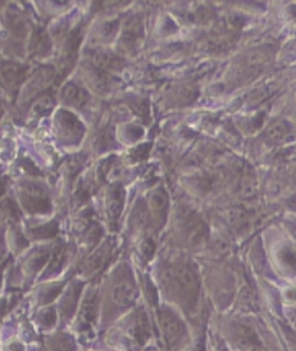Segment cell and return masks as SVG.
Instances as JSON below:
<instances>
[{"label": "cell", "instance_id": "6da1fadb", "mask_svg": "<svg viewBox=\"0 0 296 351\" xmlns=\"http://www.w3.org/2000/svg\"><path fill=\"white\" fill-rule=\"evenodd\" d=\"M169 279L173 288L181 295L186 304H195L199 292V280L190 265L178 263L171 267Z\"/></svg>", "mask_w": 296, "mask_h": 351}, {"label": "cell", "instance_id": "9a60e30c", "mask_svg": "<svg viewBox=\"0 0 296 351\" xmlns=\"http://www.w3.org/2000/svg\"><path fill=\"white\" fill-rule=\"evenodd\" d=\"M47 351H77V346L71 335L56 334L47 340Z\"/></svg>", "mask_w": 296, "mask_h": 351}, {"label": "cell", "instance_id": "ac0fdd59", "mask_svg": "<svg viewBox=\"0 0 296 351\" xmlns=\"http://www.w3.org/2000/svg\"><path fill=\"white\" fill-rule=\"evenodd\" d=\"M147 219H149V208H147L146 202L138 201L136 206L133 208V213L130 215V223L132 227L136 228V230H140L147 223Z\"/></svg>", "mask_w": 296, "mask_h": 351}, {"label": "cell", "instance_id": "7402d4cb", "mask_svg": "<svg viewBox=\"0 0 296 351\" xmlns=\"http://www.w3.org/2000/svg\"><path fill=\"white\" fill-rule=\"evenodd\" d=\"M57 322V313L53 308H45L44 311L39 314V324L44 328H52Z\"/></svg>", "mask_w": 296, "mask_h": 351}, {"label": "cell", "instance_id": "3957f363", "mask_svg": "<svg viewBox=\"0 0 296 351\" xmlns=\"http://www.w3.org/2000/svg\"><path fill=\"white\" fill-rule=\"evenodd\" d=\"M22 204L29 213H45L51 208L49 198L44 188L36 182H26L21 188Z\"/></svg>", "mask_w": 296, "mask_h": 351}, {"label": "cell", "instance_id": "e0dca14e", "mask_svg": "<svg viewBox=\"0 0 296 351\" xmlns=\"http://www.w3.org/2000/svg\"><path fill=\"white\" fill-rule=\"evenodd\" d=\"M22 77V69L16 64H6L0 69V83L6 88L15 87Z\"/></svg>", "mask_w": 296, "mask_h": 351}, {"label": "cell", "instance_id": "4fadbf2b", "mask_svg": "<svg viewBox=\"0 0 296 351\" xmlns=\"http://www.w3.org/2000/svg\"><path fill=\"white\" fill-rule=\"evenodd\" d=\"M185 236H186L188 245L190 246H193V247L203 246L207 240V227L199 219L191 217L186 221Z\"/></svg>", "mask_w": 296, "mask_h": 351}, {"label": "cell", "instance_id": "cb8c5ba5", "mask_svg": "<svg viewBox=\"0 0 296 351\" xmlns=\"http://www.w3.org/2000/svg\"><path fill=\"white\" fill-rule=\"evenodd\" d=\"M117 28H119V22L117 21H114V22H106L104 25H101V28H100V36L104 38V39H109V38L114 36Z\"/></svg>", "mask_w": 296, "mask_h": 351}, {"label": "cell", "instance_id": "7c38bea8", "mask_svg": "<svg viewBox=\"0 0 296 351\" xmlns=\"http://www.w3.org/2000/svg\"><path fill=\"white\" fill-rule=\"evenodd\" d=\"M127 332L130 339L138 346H143L147 340H149L151 328H149V321H147L145 313L140 311L139 314H136V317L133 318L130 324Z\"/></svg>", "mask_w": 296, "mask_h": 351}, {"label": "cell", "instance_id": "44dd1931", "mask_svg": "<svg viewBox=\"0 0 296 351\" xmlns=\"http://www.w3.org/2000/svg\"><path fill=\"white\" fill-rule=\"evenodd\" d=\"M64 263V249L58 247L56 252L51 254V258L48 261V267H47V272L45 275H52L53 272L60 271V267Z\"/></svg>", "mask_w": 296, "mask_h": 351}, {"label": "cell", "instance_id": "d4e9b609", "mask_svg": "<svg viewBox=\"0 0 296 351\" xmlns=\"http://www.w3.org/2000/svg\"><path fill=\"white\" fill-rule=\"evenodd\" d=\"M153 249H155V246H153V243H152L151 240H146V241L143 243L142 252H143V254L146 256V258H151L152 253H153Z\"/></svg>", "mask_w": 296, "mask_h": 351}, {"label": "cell", "instance_id": "30bf717a", "mask_svg": "<svg viewBox=\"0 0 296 351\" xmlns=\"http://www.w3.org/2000/svg\"><path fill=\"white\" fill-rule=\"evenodd\" d=\"M123 60L112 51L100 49L92 56V66L100 73H114L122 70Z\"/></svg>", "mask_w": 296, "mask_h": 351}, {"label": "cell", "instance_id": "7a4b0ae2", "mask_svg": "<svg viewBox=\"0 0 296 351\" xmlns=\"http://www.w3.org/2000/svg\"><path fill=\"white\" fill-rule=\"evenodd\" d=\"M158 322L169 346H177L185 337V326L181 318L169 308L158 309Z\"/></svg>", "mask_w": 296, "mask_h": 351}, {"label": "cell", "instance_id": "ffe728a7", "mask_svg": "<svg viewBox=\"0 0 296 351\" xmlns=\"http://www.w3.org/2000/svg\"><path fill=\"white\" fill-rule=\"evenodd\" d=\"M107 254H109V246H103L99 250L94 252L91 254V258L86 263L87 272L94 274V272H97L99 269H101V266L104 265V262L107 259Z\"/></svg>", "mask_w": 296, "mask_h": 351}, {"label": "cell", "instance_id": "52a82bcc", "mask_svg": "<svg viewBox=\"0 0 296 351\" xmlns=\"http://www.w3.org/2000/svg\"><path fill=\"white\" fill-rule=\"evenodd\" d=\"M147 207L151 211V217L155 221L156 227H162V224L166 220L168 213V197L162 188H156L149 195V201H147Z\"/></svg>", "mask_w": 296, "mask_h": 351}, {"label": "cell", "instance_id": "5bb4252c", "mask_svg": "<svg viewBox=\"0 0 296 351\" xmlns=\"http://www.w3.org/2000/svg\"><path fill=\"white\" fill-rule=\"evenodd\" d=\"M142 35H143V23H142V21L139 18H133L125 26L123 35H122V44L126 48L136 47V43H139Z\"/></svg>", "mask_w": 296, "mask_h": 351}, {"label": "cell", "instance_id": "ba28073f", "mask_svg": "<svg viewBox=\"0 0 296 351\" xmlns=\"http://www.w3.org/2000/svg\"><path fill=\"white\" fill-rule=\"evenodd\" d=\"M233 335L236 346L240 348V351H262V344L258 334L249 326L237 324V326H234Z\"/></svg>", "mask_w": 296, "mask_h": 351}, {"label": "cell", "instance_id": "d6986e66", "mask_svg": "<svg viewBox=\"0 0 296 351\" xmlns=\"http://www.w3.org/2000/svg\"><path fill=\"white\" fill-rule=\"evenodd\" d=\"M288 134H289V126L285 123V121H276V123L271 125V128H269L266 132L267 139L273 143L284 142L288 138Z\"/></svg>", "mask_w": 296, "mask_h": 351}, {"label": "cell", "instance_id": "603a6c76", "mask_svg": "<svg viewBox=\"0 0 296 351\" xmlns=\"http://www.w3.org/2000/svg\"><path fill=\"white\" fill-rule=\"evenodd\" d=\"M52 100L49 97H44L41 100H38L35 104H34V109H32V113L34 114H38V116H42L45 114L48 110H51L52 107Z\"/></svg>", "mask_w": 296, "mask_h": 351}, {"label": "cell", "instance_id": "8fae6325", "mask_svg": "<svg viewBox=\"0 0 296 351\" xmlns=\"http://www.w3.org/2000/svg\"><path fill=\"white\" fill-rule=\"evenodd\" d=\"M61 97L66 104L75 107V109H84L90 103V94L74 83H69L62 87Z\"/></svg>", "mask_w": 296, "mask_h": 351}, {"label": "cell", "instance_id": "8992f818", "mask_svg": "<svg viewBox=\"0 0 296 351\" xmlns=\"http://www.w3.org/2000/svg\"><path fill=\"white\" fill-rule=\"evenodd\" d=\"M112 302L119 308H129L138 300V289L130 280L116 283L112 289Z\"/></svg>", "mask_w": 296, "mask_h": 351}, {"label": "cell", "instance_id": "9c48e42d", "mask_svg": "<svg viewBox=\"0 0 296 351\" xmlns=\"http://www.w3.org/2000/svg\"><path fill=\"white\" fill-rule=\"evenodd\" d=\"M125 198H126V194L122 185L114 184L110 186V190L106 197V210H107V214H109V219L113 223H116L120 219V215H122Z\"/></svg>", "mask_w": 296, "mask_h": 351}, {"label": "cell", "instance_id": "5b68a950", "mask_svg": "<svg viewBox=\"0 0 296 351\" xmlns=\"http://www.w3.org/2000/svg\"><path fill=\"white\" fill-rule=\"evenodd\" d=\"M56 125L61 136L69 141H79L84 134V126L78 117H75L71 112L61 110L56 117Z\"/></svg>", "mask_w": 296, "mask_h": 351}, {"label": "cell", "instance_id": "2e32d148", "mask_svg": "<svg viewBox=\"0 0 296 351\" xmlns=\"http://www.w3.org/2000/svg\"><path fill=\"white\" fill-rule=\"evenodd\" d=\"M78 295H79V287L77 283H73V285L66 289L64 298L61 301V311L64 317H71L75 309L78 306Z\"/></svg>", "mask_w": 296, "mask_h": 351}, {"label": "cell", "instance_id": "277c9868", "mask_svg": "<svg viewBox=\"0 0 296 351\" xmlns=\"http://www.w3.org/2000/svg\"><path fill=\"white\" fill-rule=\"evenodd\" d=\"M99 302L100 296L97 289L88 291L82 300L78 308V324L83 330H90L99 317Z\"/></svg>", "mask_w": 296, "mask_h": 351}]
</instances>
